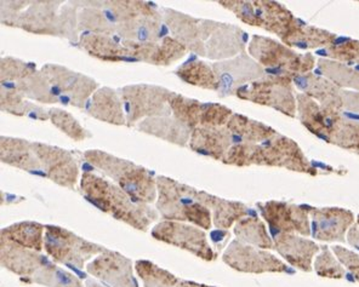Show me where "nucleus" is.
<instances>
[{
	"label": "nucleus",
	"instance_id": "f257e3e1",
	"mask_svg": "<svg viewBox=\"0 0 359 287\" xmlns=\"http://www.w3.org/2000/svg\"><path fill=\"white\" fill-rule=\"evenodd\" d=\"M81 188L88 202L136 229L146 230L156 217L149 207L135 202L117 184L91 172L81 176Z\"/></svg>",
	"mask_w": 359,
	"mask_h": 287
},
{
	"label": "nucleus",
	"instance_id": "f03ea898",
	"mask_svg": "<svg viewBox=\"0 0 359 287\" xmlns=\"http://www.w3.org/2000/svg\"><path fill=\"white\" fill-rule=\"evenodd\" d=\"M84 158L93 167L102 171L121 187L135 202L147 204L157 197V178L147 169L99 149L88 150L84 153Z\"/></svg>",
	"mask_w": 359,
	"mask_h": 287
},
{
	"label": "nucleus",
	"instance_id": "7ed1b4c3",
	"mask_svg": "<svg viewBox=\"0 0 359 287\" xmlns=\"http://www.w3.org/2000/svg\"><path fill=\"white\" fill-rule=\"evenodd\" d=\"M247 50L248 54L265 69L267 76L294 78L312 73L317 67V59L313 54H300L269 36H252Z\"/></svg>",
	"mask_w": 359,
	"mask_h": 287
},
{
	"label": "nucleus",
	"instance_id": "20e7f679",
	"mask_svg": "<svg viewBox=\"0 0 359 287\" xmlns=\"http://www.w3.org/2000/svg\"><path fill=\"white\" fill-rule=\"evenodd\" d=\"M157 189V206L164 218L189 220L201 228H210V210L199 200L201 190L164 176L158 177Z\"/></svg>",
	"mask_w": 359,
	"mask_h": 287
},
{
	"label": "nucleus",
	"instance_id": "39448f33",
	"mask_svg": "<svg viewBox=\"0 0 359 287\" xmlns=\"http://www.w3.org/2000/svg\"><path fill=\"white\" fill-rule=\"evenodd\" d=\"M219 4L233 13L243 23L273 33L279 39L287 36L297 18L285 5L277 1L224 0L219 1Z\"/></svg>",
	"mask_w": 359,
	"mask_h": 287
},
{
	"label": "nucleus",
	"instance_id": "423d86ee",
	"mask_svg": "<svg viewBox=\"0 0 359 287\" xmlns=\"http://www.w3.org/2000/svg\"><path fill=\"white\" fill-rule=\"evenodd\" d=\"M126 113V125L135 126L144 119L172 115L170 101L174 91L151 84H133L118 91Z\"/></svg>",
	"mask_w": 359,
	"mask_h": 287
},
{
	"label": "nucleus",
	"instance_id": "0eeeda50",
	"mask_svg": "<svg viewBox=\"0 0 359 287\" xmlns=\"http://www.w3.org/2000/svg\"><path fill=\"white\" fill-rule=\"evenodd\" d=\"M297 91L292 76H266L236 92L239 99L272 108L289 118L297 117Z\"/></svg>",
	"mask_w": 359,
	"mask_h": 287
},
{
	"label": "nucleus",
	"instance_id": "6e6552de",
	"mask_svg": "<svg viewBox=\"0 0 359 287\" xmlns=\"http://www.w3.org/2000/svg\"><path fill=\"white\" fill-rule=\"evenodd\" d=\"M252 165L279 167L306 175H318L317 167L306 157L297 141L280 135L279 132L256 146Z\"/></svg>",
	"mask_w": 359,
	"mask_h": 287
},
{
	"label": "nucleus",
	"instance_id": "1a4fd4ad",
	"mask_svg": "<svg viewBox=\"0 0 359 287\" xmlns=\"http://www.w3.org/2000/svg\"><path fill=\"white\" fill-rule=\"evenodd\" d=\"M57 104L86 108L90 97L97 90V83L90 76L73 72L56 63H48L41 69Z\"/></svg>",
	"mask_w": 359,
	"mask_h": 287
},
{
	"label": "nucleus",
	"instance_id": "9d476101",
	"mask_svg": "<svg viewBox=\"0 0 359 287\" xmlns=\"http://www.w3.org/2000/svg\"><path fill=\"white\" fill-rule=\"evenodd\" d=\"M257 207L269 223L272 238L280 234L311 237V211L313 207L278 200L260 202Z\"/></svg>",
	"mask_w": 359,
	"mask_h": 287
},
{
	"label": "nucleus",
	"instance_id": "9b49d317",
	"mask_svg": "<svg viewBox=\"0 0 359 287\" xmlns=\"http://www.w3.org/2000/svg\"><path fill=\"white\" fill-rule=\"evenodd\" d=\"M212 69L219 81L217 94L220 99L236 96L242 86L265 78V69L247 51L233 59L214 62Z\"/></svg>",
	"mask_w": 359,
	"mask_h": 287
},
{
	"label": "nucleus",
	"instance_id": "f8f14e48",
	"mask_svg": "<svg viewBox=\"0 0 359 287\" xmlns=\"http://www.w3.org/2000/svg\"><path fill=\"white\" fill-rule=\"evenodd\" d=\"M247 31L231 23L204 21L205 57L215 62L233 59L248 49Z\"/></svg>",
	"mask_w": 359,
	"mask_h": 287
},
{
	"label": "nucleus",
	"instance_id": "ddd939ff",
	"mask_svg": "<svg viewBox=\"0 0 359 287\" xmlns=\"http://www.w3.org/2000/svg\"><path fill=\"white\" fill-rule=\"evenodd\" d=\"M224 262L233 270L247 273H292V270H289L285 263L272 253L262 248L245 245L239 240H234L229 244L224 253Z\"/></svg>",
	"mask_w": 359,
	"mask_h": 287
},
{
	"label": "nucleus",
	"instance_id": "4468645a",
	"mask_svg": "<svg viewBox=\"0 0 359 287\" xmlns=\"http://www.w3.org/2000/svg\"><path fill=\"white\" fill-rule=\"evenodd\" d=\"M33 149L41 164L43 177L66 188H74L79 177V169L71 153L41 142H33Z\"/></svg>",
	"mask_w": 359,
	"mask_h": 287
},
{
	"label": "nucleus",
	"instance_id": "2eb2a0df",
	"mask_svg": "<svg viewBox=\"0 0 359 287\" xmlns=\"http://www.w3.org/2000/svg\"><path fill=\"white\" fill-rule=\"evenodd\" d=\"M44 246L55 260L66 263L71 260L78 265H83L84 260L90 258L89 256L101 251L99 247L78 238L66 229L50 225L45 227Z\"/></svg>",
	"mask_w": 359,
	"mask_h": 287
},
{
	"label": "nucleus",
	"instance_id": "dca6fc26",
	"mask_svg": "<svg viewBox=\"0 0 359 287\" xmlns=\"http://www.w3.org/2000/svg\"><path fill=\"white\" fill-rule=\"evenodd\" d=\"M353 212L342 207H313L311 211V237L324 242H345L355 225Z\"/></svg>",
	"mask_w": 359,
	"mask_h": 287
},
{
	"label": "nucleus",
	"instance_id": "f3484780",
	"mask_svg": "<svg viewBox=\"0 0 359 287\" xmlns=\"http://www.w3.org/2000/svg\"><path fill=\"white\" fill-rule=\"evenodd\" d=\"M152 235L158 240L191 251L203 260L215 258V253L208 242L207 235L201 229L176 222H163L153 229Z\"/></svg>",
	"mask_w": 359,
	"mask_h": 287
},
{
	"label": "nucleus",
	"instance_id": "a211bd4d",
	"mask_svg": "<svg viewBox=\"0 0 359 287\" xmlns=\"http://www.w3.org/2000/svg\"><path fill=\"white\" fill-rule=\"evenodd\" d=\"M163 21L172 38L196 55L205 57L204 20L182 14L169 8H161Z\"/></svg>",
	"mask_w": 359,
	"mask_h": 287
},
{
	"label": "nucleus",
	"instance_id": "6ab92c4d",
	"mask_svg": "<svg viewBox=\"0 0 359 287\" xmlns=\"http://www.w3.org/2000/svg\"><path fill=\"white\" fill-rule=\"evenodd\" d=\"M59 1H32L27 10L18 15L15 27L34 34L60 36Z\"/></svg>",
	"mask_w": 359,
	"mask_h": 287
},
{
	"label": "nucleus",
	"instance_id": "aec40b11",
	"mask_svg": "<svg viewBox=\"0 0 359 287\" xmlns=\"http://www.w3.org/2000/svg\"><path fill=\"white\" fill-rule=\"evenodd\" d=\"M118 36L121 41L131 44H149L158 43L165 38V24H163V16L154 9L147 14L139 15L117 26Z\"/></svg>",
	"mask_w": 359,
	"mask_h": 287
},
{
	"label": "nucleus",
	"instance_id": "412c9836",
	"mask_svg": "<svg viewBox=\"0 0 359 287\" xmlns=\"http://www.w3.org/2000/svg\"><path fill=\"white\" fill-rule=\"evenodd\" d=\"M273 248L289 265L302 272H311L320 246L313 240L297 234H280L273 238Z\"/></svg>",
	"mask_w": 359,
	"mask_h": 287
},
{
	"label": "nucleus",
	"instance_id": "4be33fe9",
	"mask_svg": "<svg viewBox=\"0 0 359 287\" xmlns=\"http://www.w3.org/2000/svg\"><path fill=\"white\" fill-rule=\"evenodd\" d=\"M232 144V136L226 126H201L192 131L189 147L201 155L222 162Z\"/></svg>",
	"mask_w": 359,
	"mask_h": 287
},
{
	"label": "nucleus",
	"instance_id": "5701e85b",
	"mask_svg": "<svg viewBox=\"0 0 359 287\" xmlns=\"http://www.w3.org/2000/svg\"><path fill=\"white\" fill-rule=\"evenodd\" d=\"M294 86L318 102L322 107L335 108L342 112V89L317 73H309L292 78Z\"/></svg>",
	"mask_w": 359,
	"mask_h": 287
},
{
	"label": "nucleus",
	"instance_id": "b1692460",
	"mask_svg": "<svg viewBox=\"0 0 359 287\" xmlns=\"http://www.w3.org/2000/svg\"><path fill=\"white\" fill-rule=\"evenodd\" d=\"M86 113L90 117L113 125H126V113L121 94L111 88H100L86 104Z\"/></svg>",
	"mask_w": 359,
	"mask_h": 287
},
{
	"label": "nucleus",
	"instance_id": "393cba45",
	"mask_svg": "<svg viewBox=\"0 0 359 287\" xmlns=\"http://www.w3.org/2000/svg\"><path fill=\"white\" fill-rule=\"evenodd\" d=\"M337 36L332 31L323 29V28L316 27L312 24L297 18L290 31H287V36L280 39L285 46H290L292 49L299 50H322L332 46L334 41H337Z\"/></svg>",
	"mask_w": 359,
	"mask_h": 287
},
{
	"label": "nucleus",
	"instance_id": "a878e982",
	"mask_svg": "<svg viewBox=\"0 0 359 287\" xmlns=\"http://www.w3.org/2000/svg\"><path fill=\"white\" fill-rule=\"evenodd\" d=\"M137 130L181 147L189 146L194 131L174 115L144 119L137 124Z\"/></svg>",
	"mask_w": 359,
	"mask_h": 287
},
{
	"label": "nucleus",
	"instance_id": "bb28decb",
	"mask_svg": "<svg viewBox=\"0 0 359 287\" xmlns=\"http://www.w3.org/2000/svg\"><path fill=\"white\" fill-rule=\"evenodd\" d=\"M0 159L8 165L41 176V164L33 149V142L27 139L3 136L0 139Z\"/></svg>",
	"mask_w": 359,
	"mask_h": 287
},
{
	"label": "nucleus",
	"instance_id": "cd10ccee",
	"mask_svg": "<svg viewBox=\"0 0 359 287\" xmlns=\"http://www.w3.org/2000/svg\"><path fill=\"white\" fill-rule=\"evenodd\" d=\"M226 127L231 132L233 144H260L277 134L273 127L238 113H233Z\"/></svg>",
	"mask_w": 359,
	"mask_h": 287
},
{
	"label": "nucleus",
	"instance_id": "c85d7f7f",
	"mask_svg": "<svg viewBox=\"0 0 359 287\" xmlns=\"http://www.w3.org/2000/svg\"><path fill=\"white\" fill-rule=\"evenodd\" d=\"M79 43L90 56L102 61H135L129 57L131 56L130 50L126 48L123 43L114 41L112 36L88 33L81 34Z\"/></svg>",
	"mask_w": 359,
	"mask_h": 287
},
{
	"label": "nucleus",
	"instance_id": "c756f323",
	"mask_svg": "<svg viewBox=\"0 0 359 287\" xmlns=\"http://www.w3.org/2000/svg\"><path fill=\"white\" fill-rule=\"evenodd\" d=\"M199 200L209 210H212L214 225L219 229L229 228L233 223L244 218L248 214H254L245 205H243L242 202L221 199L202 190L199 193Z\"/></svg>",
	"mask_w": 359,
	"mask_h": 287
},
{
	"label": "nucleus",
	"instance_id": "7c9ffc66",
	"mask_svg": "<svg viewBox=\"0 0 359 287\" xmlns=\"http://www.w3.org/2000/svg\"><path fill=\"white\" fill-rule=\"evenodd\" d=\"M317 74L327 78L342 90L359 92V71L334 59H317Z\"/></svg>",
	"mask_w": 359,
	"mask_h": 287
},
{
	"label": "nucleus",
	"instance_id": "2f4dec72",
	"mask_svg": "<svg viewBox=\"0 0 359 287\" xmlns=\"http://www.w3.org/2000/svg\"><path fill=\"white\" fill-rule=\"evenodd\" d=\"M175 74L189 85L216 92L219 91V81L212 66L204 61H187L176 69Z\"/></svg>",
	"mask_w": 359,
	"mask_h": 287
},
{
	"label": "nucleus",
	"instance_id": "473e14b6",
	"mask_svg": "<svg viewBox=\"0 0 359 287\" xmlns=\"http://www.w3.org/2000/svg\"><path fill=\"white\" fill-rule=\"evenodd\" d=\"M234 234L243 244H249L250 246L259 247L262 250L273 248V239H271L264 222L256 215L244 217L237 222Z\"/></svg>",
	"mask_w": 359,
	"mask_h": 287
},
{
	"label": "nucleus",
	"instance_id": "72a5a7b5",
	"mask_svg": "<svg viewBox=\"0 0 359 287\" xmlns=\"http://www.w3.org/2000/svg\"><path fill=\"white\" fill-rule=\"evenodd\" d=\"M189 50L172 36H165L158 43H152L144 51V62L156 66H169L182 59Z\"/></svg>",
	"mask_w": 359,
	"mask_h": 287
},
{
	"label": "nucleus",
	"instance_id": "f704fd0d",
	"mask_svg": "<svg viewBox=\"0 0 359 287\" xmlns=\"http://www.w3.org/2000/svg\"><path fill=\"white\" fill-rule=\"evenodd\" d=\"M43 232L44 227L33 222H25L13 225L10 228L4 229L1 232L4 240H11L16 242L21 247L34 248L36 251H41L43 248Z\"/></svg>",
	"mask_w": 359,
	"mask_h": 287
},
{
	"label": "nucleus",
	"instance_id": "c9c22d12",
	"mask_svg": "<svg viewBox=\"0 0 359 287\" xmlns=\"http://www.w3.org/2000/svg\"><path fill=\"white\" fill-rule=\"evenodd\" d=\"M317 54L322 59H334L337 62L345 63L350 67L359 71V41L337 36L332 46L318 50Z\"/></svg>",
	"mask_w": 359,
	"mask_h": 287
},
{
	"label": "nucleus",
	"instance_id": "e433bc0d",
	"mask_svg": "<svg viewBox=\"0 0 359 287\" xmlns=\"http://www.w3.org/2000/svg\"><path fill=\"white\" fill-rule=\"evenodd\" d=\"M328 144H334L345 150L359 153V121L342 117L332 127Z\"/></svg>",
	"mask_w": 359,
	"mask_h": 287
},
{
	"label": "nucleus",
	"instance_id": "4c0bfd02",
	"mask_svg": "<svg viewBox=\"0 0 359 287\" xmlns=\"http://www.w3.org/2000/svg\"><path fill=\"white\" fill-rule=\"evenodd\" d=\"M202 104L197 99L184 97L182 94H174L170 101L172 115L189 126V129H197L201 124Z\"/></svg>",
	"mask_w": 359,
	"mask_h": 287
},
{
	"label": "nucleus",
	"instance_id": "58836bf2",
	"mask_svg": "<svg viewBox=\"0 0 359 287\" xmlns=\"http://www.w3.org/2000/svg\"><path fill=\"white\" fill-rule=\"evenodd\" d=\"M49 117L54 126L76 142H81L84 139L93 137L89 131L84 129L81 122L67 111H63L60 108H51L49 109Z\"/></svg>",
	"mask_w": 359,
	"mask_h": 287
},
{
	"label": "nucleus",
	"instance_id": "ea45409f",
	"mask_svg": "<svg viewBox=\"0 0 359 287\" xmlns=\"http://www.w3.org/2000/svg\"><path fill=\"white\" fill-rule=\"evenodd\" d=\"M313 267L316 273L323 278L341 279L345 276V267L328 246H320V252L314 258Z\"/></svg>",
	"mask_w": 359,
	"mask_h": 287
},
{
	"label": "nucleus",
	"instance_id": "a19ab883",
	"mask_svg": "<svg viewBox=\"0 0 359 287\" xmlns=\"http://www.w3.org/2000/svg\"><path fill=\"white\" fill-rule=\"evenodd\" d=\"M232 115H233V111L224 104L203 102L199 127L201 126H209V127L226 126Z\"/></svg>",
	"mask_w": 359,
	"mask_h": 287
},
{
	"label": "nucleus",
	"instance_id": "79ce46f5",
	"mask_svg": "<svg viewBox=\"0 0 359 287\" xmlns=\"http://www.w3.org/2000/svg\"><path fill=\"white\" fill-rule=\"evenodd\" d=\"M257 144H233L229 152L226 153L222 162L232 167H252V155Z\"/></svg>",
	"mask_w": 359,
	"mask_h": 287
},
{
	"label": "nucleus",
	"instance_id": "37998d69",
	"mask_svg": "<svg viewBox=\"0 0 359 287\" xmlns=\"http://www.w3.org/2000/svg\"><path fill=\"white\" fill-rule=\"evenodd\" d=\"M332 251L334 255L337 257V260H340L346 270H348L351 276L359 281V253L358 252L351 251L346 247L335 245L332 247Z\"/></svg>",
	"mask_w": 359,
	"mask_h": 287
},
{
	"label": "nucleus",
	"instance_id": "c03bdc74",
	"mask_svg": "<svg viewBox=\"0 0 359 287\" xmlns=\"http://www.w3.org/2000/svg\"><path fill=\"white\" fill-rule=\"evenodd\" d=\"M26 115L34 119V120H48L50 119L49 117V109H45V108L41 107V106H36V104H32L28 101L27 108H26Z\"/></svg>",
	"mask_w": 359,
	"mask_h": 287
},
{
	"label": "nucleus",
	"instance_id": "a18cd8bd",
	"mask_svg": "<svg viewBox=\"0 0 359 287\" xmlns=\"http://www.w3.org/2000/svg\"><path fill=\"white\" fill-rule=\"evenodd\" d=\"M346 241L350 244V246L353 247L359 251V225H353L351 227L348 233L346 235Z\"/></svg>",
	"mask_w": 359,
	"mask_h": 287
},
{
	"label": "nucleus",
	"instance_id": "49530a36",
	"mask_svg": "<svg viewBox=\"0 0 359 287\" xmlns=\"http://www.w3.org/2000/svg\"><path fill=\"white\" fill-rule=\"evenodd\" d=\"M357 225H359V215H358V217H357Z\"/></svg>",
	"mask_w": 359,
	"mask_h": 287
},
{
	"label": "nucleus",
	"instance_id": "de8ad7c7",
	"mask_svg": "<svg viewBox=\"0 0 359 287\" xmlns=\"http://www.w3.org/2000/svg\"><path fill=\"white\" fill-rule=\"evenodd\" d=\"M358 154H359V153H358Z\"/></svg>",
	"mask_w": 359,
	"mask_h": 287
}]
</instances>
